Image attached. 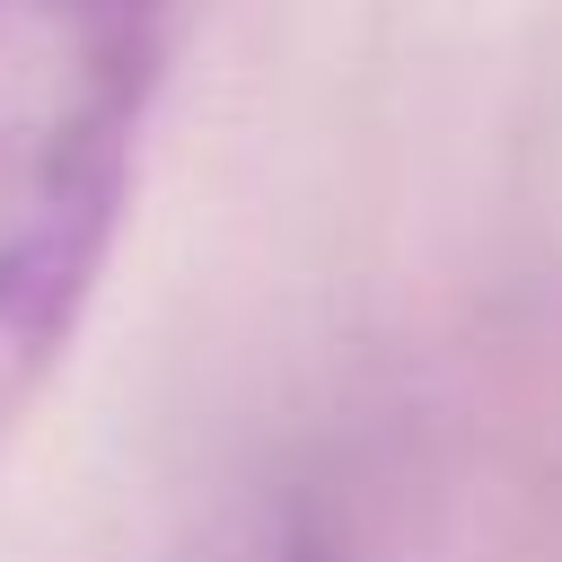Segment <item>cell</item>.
Here are the masks:
<instances>
[{
    "label": "cell",
    "instance_id": "obj_1",
    "mask_svg": "<svg viewBox=\"0 0 562 562\" xmlns=\"http://www.w3.org/2000/svg\"><path fill=\"white\" fill-rule=\"evenodd\" d=\"M167 0H0V430L53 386L114 255Z\"/></svg>",
    "mask_w": 562,
    "mask_h": 562
}]
</instances>
